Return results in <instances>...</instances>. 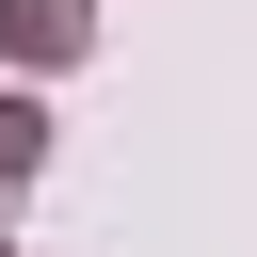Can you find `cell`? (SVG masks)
Segmentation results:
<instances>
[{
    "instance_id": "obj_1",
    "label": "cell",
    "mask_w": 257,
    "mask_h": 257,
    "mask_svg": "<svg viewBox=\"0 0 257 257\" xmlns=\"http://www.w3.org/2000/svg\"><path fill=\"white\" fill-rule=\"evenodd\" d=\"M0 48L16 64H80L96 48V0H0Z\"/></svg>"
},
{
    "instance_id": "obj_2",
    "label": "cell",
    "mask_w": 257,
    "mask_h": 257,
    "mask_svg": "<svg viewBox=\"0 0 257 257\" xmlns=\"http://www.w3.org/2000/svg\"><path fill=\"white\" fill-rule=\"evenodd\" d=\"M32 161H48V96H16V80H0V193H16Z\"/></svg>"
}]
</instances>
